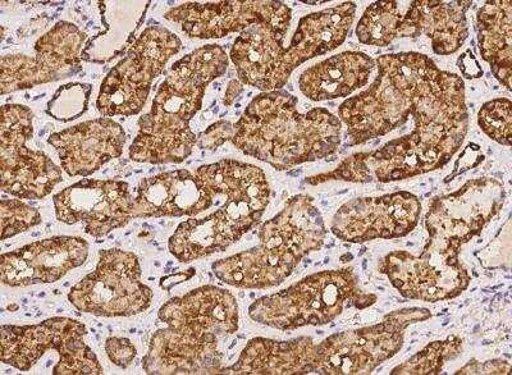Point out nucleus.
<instances>
[{"instance_id":"nucleus-1","label":"nucleus","mask_w":512,"mask_h":375,"mask_svg":"<svg viewBox=\"0 0 512 375\" xmlns=\"http://www.w3.org/2000/svg\"><path fill=\"white\" fill-rule=\"evenodd\" d=\"M376 66L373 85L340 107L350 145L386 135L409 120L429 134L463 144L468 112L461 77L414 52L379 57Z\"/></svg>"},{"instance_id":"nucleus-2","label":"nucleus","mask_w":512,"mask_h":375,"mask_svg":"<svg viewBox=\"0 0 512 375\" xmlns=\"http://www.w3.org/2000/svg\"><path fill=\"white\" fill-rule=\"evenodd\" d=\"M228 62L226 50L210 44L173 64L152 111L140 118L130 158L152 164H177L189 158L198 143L190 122L203 105L207 86L226 73Z\"/></svg>"},{"instance_id":"nucleus-3","label":"nucleus","mask_w":512,"mask_h":375,"mask_svg":"<svg viewBox=\"0 0 512 375\" xmlns=\"http://www.w3.org/2000/svg\"><path fill=\"white\" fill-rule=\"evenodd\" d=\"M158 329L143 359L148 374L218 373L219 338L237 331V304L230 292L204 286L169 300L159 310Z\"/></svg>"},{"instance_id":"nucleus-4","label":"nucleus","mask_w":512,"mask_h":375,"mask_svg":"<svg viewBox=\"0 0 512 375\" xmlns=\"http://www.w3.org/2000/svg\"><path fill=\"white\" fill-rule=\"evenodd\" d=\"M287 91L263 93L235 123L232 143L242 153L282 169L328 157L341 139V122L323 108L301 114Z\"/></svg>"},{"instance_id":"nucleus-5","label":"nucleus","mask_w":512,"mask_h":375,"mask_svg":"<svg viewBox=\"0 0 512 375\" xmlns=\"http://www.w3.org/2000/svg\"><path fill=\"white\" fill-rule=\"evenodd\" d=\"M356 4L345 2L301 18L290 45L287 31L268 24L241 32L231 49V61L242 84L265 91L281 90L301 64L337 49L349 35Z\"/></svg>"},{"instance_id":"nucleus-6","label":"nucleus","mask_w":512,"mask_h":375,"mask_svg":"<svg viewBox=\"0 0 512 375\" xmlns=\"http://www.w3.org/2000/svg\"><path fill=\"white\" fill-rule=\"evenodd\" d=\"M260 245L212 265L219 281L244 288L280 285L300 260L323 245L326 230L312 198L296 196L278 216L264 223Z\"/></svg>"},{"instance_id":"nucleus-7","label":"nucleus","mask_w":512,"mask_h":375,"mask_svg":"<svg viewBox=\"0 0 512 375\" xmlns=\"http://www.w3.org/2000/svg\"><path fill=\"white\" fill-rule=\"evenodd\" d=\"M472 2H376L367 8L356 27L361 44L387 47L399 38L428 36L433 52L450 56L468 38L466 11Z\"/></svg>"},{"instance_id":"nucleus-8","label":"nucleus","mask_w":512,"mask_h":375,"mask_svg":"<svg viewBox=\"0 0 512 375\" xmlns=\"http://www.w3.org/2000/svg\"><path fill=\"white\" fill-rule=\"evenodd\" d=\"M181 47L178 36L164 27L145 29L105 77L96 102L98 111L105 117H131L143 111L154 79Z\"/></svg>"},{"instance_id":"nucleus-9","label":"nucleus","mask_w":512,"mask_h":375,"mask_svg":"<svg viewBox=\"0 0 512 375\" xmlns=\"http://www.w3.org/2000/svg\"><path fill=\"white\" fill-rule=\"evenodd\" d=\"M88 329L70 318H52L36 326L2 327V363L30 370L45 352H58L54 375H99L103 367L85 342Z\"/></svg>"},{"instance_id":"nucleus-10","label":"nucleus","mask_w":512,"mask_h":375,"mask_svg":"<svg viewBox=\"0 0 512 375\" xmlns=\"http://www.w3.org/2000/svg\"><path fill=\"white\" fill-rule=\"evenodd\" d=\"M68 300L80 312L96 317H131L152 305L153 291L141 282L135 254L102 250L98 267L72 287Z\"/></svg>"},{"instance_id":"nucleus-11","label":"nucleus","mask_w":512,"mask_h":375,"mask_svg":"<svg viewBox=\"0 0 512 375\" xmlns=\"http://www.w3.org/2000/svg\"><path fill=\"white\" fill-rule=\"evenodd\" d=\"M34 114L20 104L2 107L0 171L2 191L20 199H43L62 181L61 168L43 152L27 148Z\"/></svg>"},{"instance_id":"nucleus-12","label":"nucleus","mask_w":512,"mask_h":375,"mask_svg":"<svg viewBox=\"0 0 512 375\" xmlns=\"http://www.w3.org/2000/svg\"><path fill=\"white\" fill-rule=\"evenodd\" d=\"M86 34L61 21L35 44V56H4L0 72L2 95L67 79L81 71Z\"/></svg>"},{"instance_id":"nucleus-13","label":"nucleus","mask_w":512,"mask_h":375,"mask_svg":"<svg viewBox=\"0 0 512 375\" xmlns=\"http://www.w3.org/2000/svg\"><path fill=\"white\" fill-rule=\"evenodd\" d=\"M164 17L176 22L190 38L221 39L250 26L268 24L288 31L292 12L282 2L271 0H232L218 3H185Z\"/></svg>"},{"instance_id":"nucleus-14","label":"nucleus","mask_w":512,"mask_h":375,"mask_svg":"<svg viewBox=\"0 0 512 375\" xmlns=\"http://www.w3.org/2000/svg\"><path fill=\"white\" fill-rule=\"evenodd\" d=\"M195 175L212 192L214 205L227 214L242 235L260 222L271 196L262 169L226 159L199 167Z\"/></svg>"},{"instance_id":"nucleus-15","label":"nucleus","mask_w":512,"mask_h":375,"mask_svg":"<svg viewBox=\"0 0 512 375\" xmlns=\"http://www.w3.org/2000/svg\"><path fill=\"white\" fill-rule=\"evenodd\" d=\"M130 185L123 181L82 180L54 196L58 221L82 223L85 232L100 239L132 219Z\"/></svg>"},{"instance_id":"nucleus-16","label":"nucleus","mask_w":512,"mask_h":375,"mask_svg":"<svg viewBox=\"0 0 512 375\" xmlns=\"http://www.w3.org/2000/svg\"><path fill=\"white\" fill-rule=\"evenodd\" d=\"M356 277L352 269L314 274L296 285L250 306L255 322L278 329H294L299 318L306 322L322 304L335 305L356 294Z\"/></svg>"},{"instance_id":"nucleus-17","label":"nucleus","mask_w":512,"mask_h":375,"mask_svg":"<svg viewBox=\"0 0 512 375\" xmlns=\"http://www.w3.org/2000/svg\"><path fill=\"white\" fill-rule=\"evenodd\" d=\"M420 210L419 200L409 192L356 199L336 214L332 231L340 239L350 242L396 239L414 230Z\"/></svg>"},{"instance_id":"nucleus-18","label":"nucleus","mask_w":512,"mask_h":375,"mask_svg":"<svg viewBox=\"0 0 512 375\" xmlns=\"http://www.w3.org/2000/svg\"><path fill=\"white\" fill-rule=\"evenodd\" d=\"M88 255L89 244L80 237L61 236L36 241L2 255V282L11 287L57 282L84 264Z\"/></svg>"},{"instance_id":"nucleus-19","label":"nucleus","mask_w":512,"mask_h":375,"mask_svg":"<svg viewBox=\"0 0 512 375\" xmlns=\"http://www.w3.org/2000/svg\"><path fill=\"white\" fill-rule=\"evenodd\" d=\"M48 143L57 150L63 171L72 177H88L120 158L126 144V132L111 118L80 123L50 135Z\"/></svg>"},{"instance_id":"nucleus-20","label":"nucleus","mask_w":512,"mask_h":375,"mask_svg":"<svg viewBox=\"0 0 512 375\" xmlns=\"http://www.w3.org/2000/svg\"><path fill=\"white\" fill-rule=\"evenodd\" d=\"M214 207V196L186 169L145 178L136 189L132 219L192 217Z\"/></svg>"},{"instance_id":"nucleus-21","label":"nucleus","mask_w":512,"mask_h":375,"mask_svg":"<svg viewBox=\"0 0 512 375\" xmlns=\"http://www.w3.org/2000/svg\"><path fill=\"white\" fill-rule=\"evenodd\" d=\"M376 61L360 52H344L303 72L300 90L314 102L350 95L368 84Z\"/></svg>"},{"instance_id":"nucleus-22","label":"nucleus","mask_w":512,"mask_h":375,"mask_svg":"<svg viewBox=\"0 0 512 375\" xmlns=\"http://www.w3.org/2000/svg\"><path fill=\"white\" fill-rule=\"evenodd\" d=\"M242 232L222 209L201 219H189L178 226L171 239L169 251L181 263L204 258L230 248L239 241Z\"/></svg>"},{"instance_id":"nucleus-23","label":"nucleus","mask_w":512,"mask_h":375,"mask_svg":"<svg viewBox=\"0 0 512 375\" xmlns=\"http://www.w3.org/2000/svg\"><path fill=\"white\" fill-rule=\"evenodd\" d=\"M480 54L496 79L511 90L512 4L510 0L487 2L478 12Z\"/></svg>"},{"instance_id":"nucleus-24","label":"nucleus","mask_w":512,"mask_h":375,"mask_svg":"<svg viewBox=\"0 0 512 375\" xmlns=\"http://www.w3.org/2000/svg\"><path fill=\"white\" fill-rule=\"evenodd\" d=\"M93 86L73 82L57 90L49 100L47 113L54 120L70 122L88 111Z\"/></svg>"},{"instance_id":"nucleus-25","label":"nucleus","mask_w":512,"mask_h":375,"mask_svg":"<svg viewBox=\"0 0 512 375\" xmlns=\"http://www.w3.org/2000/svg\"><path fill=\"white\" fill-rule=\"evenodd\" d=\"M479 126L497 143L510 146L512 143L510 100L497 99L484 105L482 111L479 112Z\"/></svg>"},{"instance_id":"nucleus-26","label":"nucleus","mask_w":512,"mask_h":375,"mask_svg":"<svg viewBox=\"0 0 512 375\" xmlns=\"http://www.w3.org/2000/svg\"><path fill=\"white\" fill-rule=\"evenodd\" d=\"M0 213H2V240H7L41 223L39 210L31 208L20 200L3 199L0 203Z\"/></svg>"},{"instance_id":"nucleus-27","label":"nucleus","mask_w":512,"mask_h":375,"mask_svg":"<svg viewBox=\"0 0 512 375\" xmlns=\"http://www.w3.org/2000/svg\"><path fill=\"white\" fill-rule=\"evenodd\" d=\"M105 351L112 363L122 369L130 367L137 354L131 341L121 337H109L105 342Z\"/></svg>"},{"instance_id":"nucleus-28","label":"nucleus","mask_w":512,"mask_h":375,"mask_svg":"<svg viewBox=\"0 0 512 375\" xmlns=\"http://www.w3.org/2000/svg\"><path fill=\"white\" fill-rule=\"evenodd\" d=\"M235 134V126L230 122H218L210 126L207 131L200 136L199 146L201 149H214L232 140Z\"/></svg>"},{"instance_id":"nucleus-29","label":"nucleus","mask_w":512,"mask_h":375,"mask_svg":"<svg viewBox=\"0 0 512 375\" xmlns=\"http://www.w3.org/2000/svg\"><path fill=\"white\" fill-rule=\"evenodd\" d=\"M459 67L463 75L468 77V79H477V77L483 75L482 68L479 67L477 59H475L470 50L459 59Z\"/></svg>"},{"instance_id":"nucleus-30","label":"nucleus","mask_w":512,"mask_h":375,"mask_svg":"<svg viewBox=\"0 0 512 375\" xmlns=\"http://www.w3.org/2000/svg\"><path fill=\"white\" fill-rule=\"evenodd\" d=\"M242 91H244V88H242V85L239 81H231L230 85H228L226 98H224L223 103L226 105H231L233 102H235L237 96H240Z\"/></svg>"},{"instance_id":"nucleus-31","label":"nucleus","mask_w":512,"mask_h":375,"mask_svg":"<svg viewBox=\"0 0 512 375\" xmlns=\"http://www.w3.org/2000/svg\"><path fill=\"white\" fill-rule=\"evenodd\" d=\"M301 372L304 373H312L314 372V367L313 365H305V367L303 369H301Z\"/></svg>"},{"instance_id":"nucleus-32","label":"nucleus","mask_w":512,"mask_h":375,"mask_svg":"<svg viewBox=\"0 0 512 375\" xmlns=\"http://www.w3.org/2000/svg\"><path fill=\"white\" fill-rule=\"evenodd\" d=\"M373 331L382 333V332L386 331V326H384V324H379V326H376L373 328Z\"/></svg>"},{"instance_id":"nucleus-33","label":"nucleus","mask_w":512,"mask_h":375,"mask_svg":"<svg viewBox=\"0 0 512 375\" xmlns=\"http://www.w3.org/2000/svg\"><path fill=\"white\" fill-rule=\"evenodd\" d=\"M429 349L440 350L441 349V342H433V344L431 346H429Z\"/></svg>"},{"instance_id":"nucleus-34","label":"nucleus","mask_w":512,"mask_h":375,"mask_svg":"<svg viewBox=\"0 0 512 375\" xmlns=\"http://www.w3.org/2000/svg\"><path fill=\"white\" fill-rule=\"evenodd\" d=\"M419 358H420V354L415 355V356H414V358H411V359L409 360V363H410V364H415V363H416V361H418V359H419Z\"/></svg>"},{"instance_id":"nucleus-35","label":"nucleus","mask_w":512,"mask_h":375,"mask_svg":"<svg viewBox=\"0 0 512 375\" xmlns=\"http://www.w3.org/2000/svg\"><path fill=\"white\" fill-rule=\"evenodd\" d=\"M367 342V338L361 337L359 340V345L364 346L365 344H367Z\"/></svg>"}]
</instances>
